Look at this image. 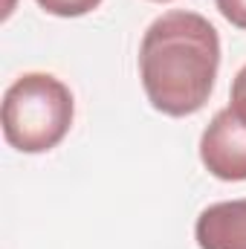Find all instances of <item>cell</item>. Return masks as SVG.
I'll return each mask as SVG.
<instances>
[{"mask_svg":"<svg viewBox=\"0 0 246 249\" xmlns=\"http://www.w3.org/2000/svg\"><path fill=\"white\" fill-rule=\"evenodd\" d=\"M70 87L50 72H23L3 93V136L20 154L53 151L72 127Z\"/></svg>","mask_w":246,"mask_h":249,"instance_id":"obj_2","label":"cell"},{"mask_svg":"<svg viewBox=\"0 0 246 249\" xmlns=\"http://www.w3.org/2000/svg\"><path fill=\"white\" fill-rule=\"evenodd\" d=\"M200 249H246V200L211 203L194 223Z\"/></svg>","mask_w":246,"mask_h":249,"instance_id":"obj_4","label":"cell"},{"mask_svg":"<svg viewBox=\"0 0 246 249\" xmlns=\"http://www.w3.org/2000/svg\"><path fill=\"white\" fill-rule=\"evenodd\" d=\"M200 162L206 171L223 183L246 180V122H241L232 107L214 113V119L200 136Z\"/></svg>","mask_w":246,"mask_h":249,"instance_id":"obj_3","label":"cell"},{"mask_svg":"<svg viewBox=\"0 0 246 249\" xmlns=\"http://www.w3.org/2000/svg\"><path fill=\"white\" fill-rule=\"evenodd\" d=\"M217 12L238 29H246V0H214Z\"/></svg>","mask_w":246,"mask_h":249,"instance_id":"obj_7","label":"cell"},{"mask_svg":"<svg viewBox=\"0 0 246 249\" xmlns=\"http://www.w3.org/2000/svg\"><path fill=\"white\" fill-rule=\"evenodd\" d=\"M220 70L217 29L197 12L159 15L139 44V78L154 110L191 116L206 107Z\"/></svg>","mask_w":246,"mask_h":249,"instance_id":"obj_1","label":"cell"},{"mask_svg":"<svg viewBox=\"0 0 246 249\" xmlns=\"http://www.w3.org/2000/svg\"><path fill=\"white\" fill-rule=\"evenodd\" d=\"M47 15H55V18H81L93 9H99L102 0H35Z\"/></svg>","mask_w":246,"mask_h":249,"instance_id":"obj_5","label":"cell"},{"mask_svg":"<svg viewBox=\"0 0 246 249\" xmlns=\"http://www.w3.org/2000/svg\"><path fill=\"white\" fill-rule=\"evenodd\" d=\"M232 113L246 122V64L238 70V75H235V81H232Z\"/></svg>","mask_w":246,"mask_h":249,"instance_id":"obj_6","label":"cell"},{"mask_svg":"<svg viewBox=\"0 0 246 249\" xmlns=\"http://www.w3.org/2000/svg\"><path fill=\"white\" fill-rule=\"evenodd\" d=\"M151 3H171V0H151Z\"/></svg>","mask_w":246,"mask_h":249,"instance_id":"obj_8","label":"cell"}]
</instances>
